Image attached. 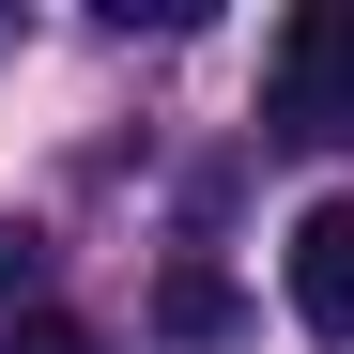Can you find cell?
Masks as SVG:
<instances>
[{
  "mask_svg": "<svg viewBox=\"0 0 354 354\" xmlns=\"http://www.w3.org/2000/svg\"><path fill=\"white\" fill-rule=\"evenodd\" d=\"M16 277H31V231H0V308H16Z\"/></svg>",
  "mask_w": 354,
  "mask_h": 354,
  "instance_id": "5b68a950",
  "label": "cell"
},
{
  "mask_svg": "<svg viewBox=\"0 0 354 354\" xmlns=\"http://www.w3.org/2000/svg\"><path fill=\"white\" fill-rule=\"evenodd\" d=\"M277 124L292 139H354V0H308L277 31Z\"/></svg>",
  "mask_w": 354,
  "mask_h": 354,
  "instance_id": "6da1fadb",
  "label": "cell"
},
{
  "mask_svg": "<svg viewBox=\"0 0 354 354\" xmlns=\"http://www.w3.org/2000/svg\"><path fill=\"white\" fill-rule=\"evenodd\" d=\"M154 324L185 339V354H216V339L247 324V308H231V277H216V262H169V292H154Z\"/></svg>",
  "mask_w": 354,
  "mask_h": 354,
  "instance_id": "3957f363",
  "label": "cell"
},
{
  "mask_svg": "<svg viewBox=\"0 0 354 354\" xmlns=\"http://www.w3.org/2000/svg\"><path fill=\"white\" fill-rule=\"evenodd\" d=\"M0 354H108L77 308H16V324H0Z\"/></svg>",
  "mask_w": 354,
  "mask_h": 354,
  "instance_id": "277c9868",
  "label": "cell"
},
{
  "mask_svg": "<svg viewBox=\"0 0 354 354\" xmlns=\"http://www.w3.org/2000/svg\"><path fill=\"white\" fill-rule=\"evenodd\" d=\"M277 277H292V324H308V339H354V201H308V216H292Z\"/></svg>",
  "mask_w": 354,
  "mask_h": 354,
  "instance_id": "7a4b0ae2",
  "label": "cell"
}]
</instances>
